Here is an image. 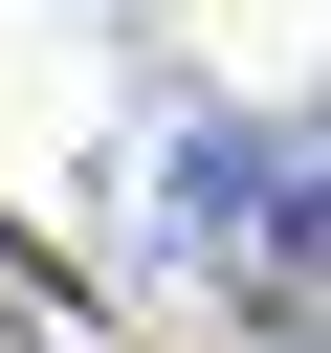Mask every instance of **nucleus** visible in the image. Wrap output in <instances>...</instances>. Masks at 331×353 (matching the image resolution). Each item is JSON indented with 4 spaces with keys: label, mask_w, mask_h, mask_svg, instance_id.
I'll use <instances>...</instances> for the list:
<instances>
[{
    "label": "nucleus",
    "mask_w": 331,
    "mask_h": 353,
    "mask_svg": "<svg viewBox=\"0 0 331 353\" xmlns=\"http://www.w3.org/2000/svg\"><path fill=\"white\" fill-rule=\"evenodd\" d=\"M265 353H331V331H309V309H265Z\"/></svg>",
    "instance_id": "3"
},
{
    "label": "nucleus",
    "mask_w": 331,
    "mask_h": 353,
    "mask_svg": "<svg viewBox=\"0 0 331 353\" xmlns=\"http://www.w3.org/2000/svg\"><path fill=\"white\" fill-rule=\"evenodd\" d=\"M0 331H22V353H132L110 309H66V265H44V243H0Z\"/></svg>",
    "instance_id": "2"
},
{
    "label": "nucleus",
    "mask_w": 331,
    "mask_h": 353,
    "mask_svg": "<svg viewBox=\"0 0 331 353\" xmlns=\"http://www.w3.org/2000/svg\"><path fill=\"white\" fill-rule=\"evenodd\" d=\"M243 243H265L243 309H309V287H331V88H309V110H243Z\"/></svg>",
    "instance_id": "1"
}]
</instances>
